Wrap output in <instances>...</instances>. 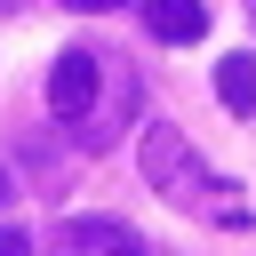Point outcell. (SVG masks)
<instances>
[{"instance_id": "cell-4", "label": "cell", "mask_w": 256, "mask_h": 256, "mask_svg": "<svg viewBox=\"0 0 256 256\" xmlns=\"http://www.w3.org/2000/svg\"><path fill=\"white\" fill-rule=\"evenodd\" d=\"M136 8H144V32L168 40V48H192V40L208 32V8H200V0H136Z\"/></svg>"}, {"instance_id": "cell-5", "label": "cell", "mask_w": 256, "mask_h": 256, "mask_svg": "<svg viewBox=\"0 0 256 256\" xmlns=\"http://www.w3.org/2000/svg\"><path fill=\"white\" fill-rule=\"evenodd\" d=\"M216 96H224V112H256V56H224L216 64Z\"/></svg>"}, {"instance_id": "cell-1", "label": "cell", "mask_w": 256, "mask_h": 256, "mask_svg": "<svg viewBox=\"0 0 256 256\" xmlns=\"http://www.w3.org/2000/svg\"><path fill=\"white\" fill-rule=\"evenodd\" d=\"M136 168H144V184H152L168 208H208V192H224V184H216V168L192 152V136H184V128H168V120H152V128H144Z\"/></svg>"}, {"instance_id": "cell-9", "label": "cell", "mask_w": 256, "mask_h": 256, "mask_svg": "<svg viewBox=\"0 0 256 256\" xmlns=\"http://www.w3.org/2000/svg\"><path fill=\"white\" fill-rule=\"evenodd\" d=\"M0 200H8V168H0Z\"/></svg>"}, {"instance_id": "cell-3", "label": "cell", "mask_w": 256, "mask_h": 256, "mask_svg": "<svg viewBox=\"0 0 256 256\" xmlns=\"http://www.w3.org/2000/svg\"><path fill=\"white\" fill-rule=\"evenodd\" d=\"M136 232L120 224V216H64L56 224V256H112V248H128Z\"/></svg>"}, {"instance_id": "cell-2", "label": "cell", "mask_w": 256, "mask_h": 256, "mask_svg": "<svg viewBox=\"0 0 256 256\" xmlns=\"http://www.w3.org/2000/svg\"><path fill=\"white\" fill-rule=\"evenodd\" d=\"M96 88H104V56L64 48V56L48 64V112H56L64 128H88V120H96Z\"/></svg>"}, {"instance_id": "cell-10", "label": "cell", "mask_w": 256, "mask_h": 256, "mask_svg": "<svg viewBox=\"0 0 256 256\" xmlns=\"http://www.w3.org/2000/svg\"><path fill=\"white\" fill-rule=\"evenodd\" d=\"M248 16H256V0H248Z\"/></svg>"}, {"instance_id": "cell-8", "label": "cell", "mask_w": 256, "mask_h": 256, "mask_svg": "<svg viewBox=\"0 0 256 256\" xmlns=\"http://www.w3.org/2000/svg\"><path fill=\"white\" fill-rule=\"evenodd\" d=\"M112 256H160V248H144V240H128V248H112Z\"/></svg>"}, {"instance_id": "cell-6", "label": "cell", "mask_w": 256, "mask_h": 256, "mask_svg": "<svg viewBox=\"0 0 256 256\" xmlns=\"http://www.w3.org/2000/svg\"><path fill=\"white\" fill-rule=\"evenodd\" d=\"M0 256H32V240H24L16 224H0Z\"/></svg>"}, {"instance_id": "cell-7", "label": "cell", "mask_w": 256, "mask_h": 256, "mask_svg": "<svg viewBox=\"0 0 256 256\" xmlns=\"http://www.w3.org/2000/svg\"><path fill=\"white\" fill-rule=\"evenodd\" d=\"M64 8H80V16H104V8H128V0H64Z\"/></svg>"}]
</instances>
